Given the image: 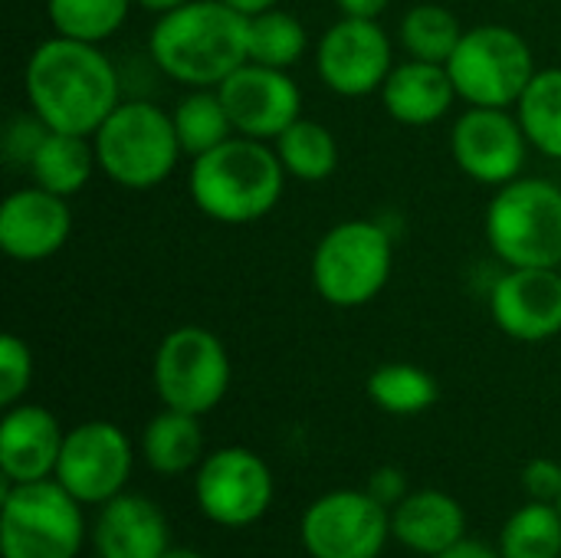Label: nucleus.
Returning <instances> with one entry per match:
<instances>
[{
	"label": "nucleus",
	"instance_id": "f257e3e1",
	"mask_svg": "<svg viewBox=\"0 0 561 558\" xmlns=\"http://www.w3.org/2000/svg\"><path fill=\"white\" fill-rule=\"evenodd\" d=\"M23 92L46 128L92 138L122 102V79L95 43L53 33L26 56Z\"/></svg>",
	"mask_w": 561,
	"mask_h": 558
},
{
	"label": "nucleus",
	"instance_id": "f03ea898",
	"mask_svg": "<svg viewBox=\"0 0 561 558\" xmlns=\"http://www.w3.org/2000/svg\"><path fill=\"white\" fill-rule=\"evenodd\" d=\"M148 56L184 89H217L247 62V16L224 0H187L154 20Z\"/></svg>",
	"mask_w": 561,
	"mask_h": 558
},
{
	"label": "nucleus",
	"instance_id": "7ed1b4c3",
	"mask_svg": "<svg viewBox=\"0 0 561 558\" xmlns=\"http://www.w3.org/2000/svg\"><path fill=\"white\" fill-rule=\"evenodd\" d=\"M286 168L270 141L233 135L191 158L187 191L194 207L227 227H247L273 214L286 191Z\"/></svg>",
	"mask_w": 561,
	"mask_h": 558
},
{
	"label": "nucleus",
	"instance_id": "20e7f679",
	"mask_svg": "<svg viewBox=\"0 0 561 558\" xmlns=\"http://www.w3.org/2000/svg\"><path fill=\"white\" fill-rule=\"evenodd\" d=\"M99 171L125 191L164 184L184 158L171 112L148 99H122L92 135Z\"/></svg>",
	"mask_w": 561,
	"mask_h": 558
},
{
	"label": "nucleus",
	"instance_id": "39448f33",
	"mask_svg": "<svg viewBox=\"0 0 561 558\" xmlns=\"http://www.w3.org/2000/svg\"><path fill=\"white\" fill-rule=\"evenodd\" d=\"M312 289L335 309L375 303L394 273V240L368 217L329 227L312 250Z\"/></svg>",
	"mask_w": 561,
	"mask_h": 558
},
{
	"label": "nucleus",
	"instance_id": "423d86ee",
	"mask_svg": "<svg viewBox=\"0 0 561 558\" xmlns=\"http://www.w3.org/2000/svg\"><path fill=\"white\" fill-rule=\"evenodd\" d=\"M486 247L503 266H561V187L516 178L486 204Z\"/></svg>",
	"mask_w": 561,
	"mask_h": 558
},
{
	"label": "nucleus",
	"instance_id": "0eeeda50",
	"mask_svg": "<svg viewBox=\"0 0 561 558\" xmlns=\"http://www.w3.org/2000/svg\"><path fill=\"white\" fill-rule=\"evenodd\" d=\"M457 99L480 109H516L533 82L536 56L529 39L506 23H480L463 30L454 56L447 59Z\"/></svg>",
	"mask_w": 561,
	"mask_h": 558
},
{
	"label": "nucleus",
	"instance_id": "6e6552de",
	"mask_svg": "<svg viewBox=\"0 0 561 558\" xmlns=\"http://www.w3.org/2000/svg\"><path fill=\"white\" fill-rule=\"evenodd\" d=\"M230 375L227 345L204 326H178L154 349L151 382L164 408L204 418L227 398Z\"/></svg>",
	"mask_w": 561,
	"mask_h": 558
},
{
	"label": "nucleus",
	"instance_id": "1a4fd4ad",
	"mask_svg": "<svg viewBox=\"0 0 561 558\" xmlns=\"http://www.w3.org/2000/svg\"><path fill=\"white\" fill-rule=\"evenodd\" d=\"M3 558H76L82 546L79 500L59 480L13 483L0 513Z\"/></svg>",
	"mask_w": 561,
	"mask_h": 558
},
{
	"label": "nucleus",
	"instance_id": "9d476101",
	"mask_svg": "<svg viewBox=\"0 0 561 558\" xmlns=\"http://www.w3.org/2000/svg\"><path fill=\"white\" fill-rule=\"evenodd\" d=\"M299 536L312 558H378L391 536V513L371 493L335 490L306 510Z\"/></svg>",
	"mask_w": 561,
	"mask_h": 558
},
{
	"label": "nucleus",
	"instance_id": "9b49d317",
	"mask_svg": "<svg viewBox=\"0 0 561 558\" xmlns=\"http://www.w3.org/2000/svg\"><path fill=\"white\" fill-rule=\"evenodd\" d=\"M394 69V46L378 20L339 16L316 46V72L329 92L365 99L381 92Z\"/></svg>",
	"mask_w": 561,
	"mask_h": 558
},
{
	"label": "nucleus",
	"instance_id": "f8f14e48",
	"mask_svg": "<svg viewBox=\"0 0 561 558\" xmlns=\"http://www.w3.org/2000/svg\"><path fill=\"white\" fill-rule=\"evenodd\" d=\"M529 138L519 125L516 109H480L467 105L450 128V155L457 168L486 187H503L523 178Z\"/></svg>",
	"mask_w": 561,
	"mask_h": 558
},
{
	"label": "nucleus",
	"instance_id": "ddd939ff",
	"mask_svg": "<svg viewBox=\"0 0 561 558\" xmlns=\"http://www.w3.org/2000/svg\"><path fill=\"white\" fill-rule=\"evenodd\" d=\"M197 506L201 513L227 529L253 526L273 503V474L247 447H224L197 467Z\"/></svg>",
	"mask_w": 561,
	"mask_h": 558
},
{
	"label": "nucleus",
	"instance_id": "4468645a",
	"mask_svg": "<svg viewBox=\"0 0 561 558\" xmlns=\"http://www.w3.org/2000/svg\"><path fill=\"white\" fill-rule=\"evenodd\" d=\"M131 477V444L122 428L108 421H85L62 441L56 480L79 503L115 500Z\"/></svg>",
	"mask_w": 561,
	"mask_h": 558
},
{
	"label": "nucleus",
	"instance_id": "2eb2a0df",
	"mask_svg": "<svg viewBox=\"0 0 561 558\" xmlns=\"http://www.w3.org/2000/svg\"><path fill=\"white\" fill-rule=\"evenodd\" d=\"M237 135L276 141L296 118H302V89L289 69L243 62L217 86Z\"/></svg>",
	"mask_w": 561,
	"mask_h": 558
},
{
	"label": "nucleus",
	"instance_id": "dca6fc26",
	"mask_svg": "<svg viewBox=\"0 0 561 558\" xmlns=\"http://www.w3.org/2000/svg\"><path fill=\"white\" fill-rule=\"evenodd\" d=\"M490 319L503 335L526 345L561 335L559 266H506L490 289Z\"/></svg>",
	"mask_w": 561,
	"mask_h": 558
},
{
	"label": "nucleus",
	"instance_id": "f3484780",
	"mask_svg": "<svg viewBox=\"0 0 561 558\" xmlns=\"http://www.w3.org/2000/svg\"><path fill=\"white\" fill-rule=\"evenodd\" d=\"M69 234V197H59L39 184L16 187L0 204V250L16 263H43L56 257Z\"/></svg>",
	"mask_w": 561,
	"mask_h": 558
},
{
	"label": "nucleus",
	"instance_id": "a211bd4d",
	"mask_svg": "<svg viewBox=\"0 0 561 558\" xmlns=\"http://www.w3.org/2000/svg\"><path fill=\"white\" fill-rule=\"evenodd\" d=\"M62 428L43 405H13L0 424V470L7 483H33L56 477L62 454Z\"/></svg>",
	"mask_w": 561,
	"mask_h": 558
},
{
	"label": "nucleus",
	"instance_id": "6ab92c4d",
	"mask_svg": "<svg viewBox=\"0 0 561 558\" xmlns=\"http://www.w3.org/2000/svg\"><path fill=\"white\" fill-rule=\"evenodd\" d=\"M381 105L385 112L408 128H427L447 118V112L457 102L454 79L444 62H424V59H404L394 62L391 76L381 86Z\"/></svg>",
	"mask_w": 561,
	"mask_h": 558
},
{
	"label": "nucleus",
	"instance_id": "aec40b11",
	"mask_svg": "<svg viewBox=\"0 0 561 558\" xmlns=\"http://www.w3.org/2000/svg\"><path fill=\"white\" fill-rule=\"evenodd\" d=\"M92 543L99 558H161L171 549L164 513L135 493H118L102 506Z\"/></svg>",
	"mask_w": 561,
	"mask_h": 558
},
{
	"label": "nucleus",
	"instance_id": "412c9836",
	"mask_svg": "<svg viewBox=\"0 0 561 558\" xmlns=\"http://www.w3.org/2000/svg\"><path fill=\"white\" fill-rule=\"evenodd\" d=\"M463 533H467L463 506L440 490L408 493L391 513V536L417 556H440L460 539H467Z\"/></svg>",
	"mask_w": 561,
	"mask_h": 558
},
{
	"label": "nucleus",
	"instance_id": "4be33fe9",
	"mask_svg": "<svg viewBox=\"0 0 561 558\" xmlns=\"http://www.w3.org/2000/svg\"><path fill=\"white\" fill-rule=\"evenodd\" d=\"M99 168L95 161V145L89 135H72V132H46L43 141L36 145L26 171L33 178V184L59 194V197H76L92 171Z\"/></svg>",
	"mask_w": 561,
	"mask_h": 558
},
{
	"label": "nucleus",
	"instance_id": "5701e85b",
	"mask_svg": "<svg viewBox=\"0 0 561 558\" xmlns=\"http://www.w3.org/2000/svg\"><path fill=\"white\" fill-rule=\"evenodd\" d=\"M141 454L154 474H184L204 460V431L201 418L187 411L164 408L154 414L141 434Z\"/></svg>",
	"mask_w": 561,
	"mask_h": 558
},
{
	"label": "nucleus",
	"instance_id": "b1692460",
	"mask_svg": "<svg viewBox=\"0 0 561 558\" xmlns=\"http://www.w3.org/2000/svg\"><path fill=\"white\" fill-rule=\"evenodd\" d=\"M286 174L302 184H322L339 171L342 151L339 138L329 125L312 118H296L276 141H273Z\"/></svg>",
	"mask_w": 561,
	"mask_h": 558
},
{
	"label": "nucleus",
	"instance_id": "393cba45",
	"mask_svg": "<svg viewBox=\"0 0 561 558\" xmlns=\"http://www.w3.org/2000/svg\"><path fill=\"white\" fill-rule=\"evenodd\" d=\"M309 53L306 23L283 10L270 7L256 16H247V59L273 69H293Z\"/></svg>",
	"mask_w": 561,
	"mask_h": 558
},
{
	"label": "nucleus",
	"instance_id": "a878e982",
	"mask_svg": "<svg viewBox=\"0 0 561 558\" xmlns=\"http://www.w3.org/2000/svg\"><path fill=\"white\" fill-rule=\"evenodd\" d=\"M171 118H174V132L187 158H197L237 135L230 112L217 89H187L174 102Z\"/></svg>",
	"mask_w": 561,
	"mask_h": 558
},
{
	"label": "nucleus",
	"instance_id": "bb28decb",
	"mask_svg": "<svg viewBox=\"0 0 561 558\" xmlns=\"http://www.w3.org/2000/svg\"><path fill=\"white\" fill-rule=\"evenodd\" d=\"M437 395L440 388L434 375L411 362H388L368 375V398L394 418L424 414L427 408L437 405Z\"/></svg>",
	"mask_w": 561,
	"mask_h": 558
},
{
	"label": "nucleus",
	"instance_id": "cd10ccee",
	"mask_svg": "<svg viewBox=\"0 0 561 558\" xmlns=\"http://www.w3.org/2000/svg\"><path fill=\"white\" fill-rule=\"evenodd\" d=\"M519 125L536 151L561 161V66L539 69L516 102Z\"/></svg>",
	"mask_w": 561,
	"mask_h": 558
},
{
	"label": "nucleus",
	"instance_id": "c85d7f7f",
	"mask_svg": "<svg viewBox=\"0 0 561 558\" xmlns=\"http://www.w3.org/2000/svg\"><path fill=\"white\" fill-rule=\"evenodd\" d=\"M460 36H463V26H460L457 13L434 0H424V3H414L411 10H404L401 26H398L401 49L411 59L444 62V66L454 56Z\"/></svg>",
	"mask_w": 561,
	"mask_h": 558
},
{
	"label": "nucleus",
	"instance_id": "c756f323",
	"mask_svg": "<svg viewBox=\"0 0 561 558\" xmlns=\"http://www.w3.org/2000/svg\"><path fill=\"white\" fill-rule=\"evenodd\" d=\"M131 7L135 0H46V16L53 33L99 46L125 26Z\"/></svg>",
	"mask_w": 561,
	"mask_h": 558
},
{
	"label": "nucleus",
	"instance_id": "7c9ffc66",
	"mask_svg": "<svg viewBox=\"0 0 561 558\" xmlns=\"http://www.w3.org/2000/svg\"><path fill=\"white\" fill-rule=\"evenodd\" d=\"M503 558H561V513L556 503L533 500L516 510L500 536Z\"/></svg>",
	"mask_w": 561,
	"mask_h": 558
},
{
	"label": "nucleus",
	"instance_id": "2f4dec72",
	"mask_svg": "<svg viewBox=\"0 0 561 558\" xmlns=\"http://www.w3.org/2000/svg\"><path fill=\"white\" fill-rule=\"evenodd\" d=\"M30 382H33V352L20 335L7 332L0 339V405L3 408L20 405L23 395L30 391Z\"/></svg>",
	"mask_w": 561,
	"mask_h": 558
},
{
	"label": "nucleus",
	"instance_id": "473e14b6",
	"mask_svg": "<svg viewBox=\"0 0 561 558\" xmlns=\"http://www.w3.org/2000/svg\"><path fill=\"white\" fill-rule=\"evenodd\" d=\"M49 128L30 112V115H16L10 125H7V135H3V151L10 155V161H20L23 168L30 164V158H33V151H36V145L43 141V135H46Z\"/></svg>",
	"mask_w": 561,
	"mask_h": 558
},
{
	"label": "nucleus",
	"instance_id": "72a5a7b5",
	"mask_svg": "<svg viewBox=\"0 0 561 558\" xmlns=\"http://www.w3.org/2000/svg\"><path fill=\"white\" fill-rule=\"evenodd\" d=\"M523 487L529 490L533 500L539 503H559L561 497V467L556 460H529L523 470Z\"/></svg>",
	"mask_w": 561,
	"mask_h": 558
},
{
	"label": "nucleus",
	"instance_id": "f704fd0d",
	"mask_svg": "<svg viewBox=\"0 0 561 558\" xmlns=\"http://www.w3.org/2000/svg\"><path fill=\"white\" fill-rule=\"evenodd\" d=\"M368 493H371L378 503H385V506L401 503V500L408 497L404 474H401V470H394V467H381V470H375V477H371V483H368Z\"/></svg>",
	"mask_w": 561,
	"mask_h": 558
},
{
	"label": "nucleus",
	"instance_id": "c9c22d12",
	"mask_svg": "<svg viewBox=\"0 0 561 558\" xmlns=\"http://www.w3.org/2000/svg\"><path fill=\"white\" fill-rule=\"evenodd\" d=\"M339 16H358V20H381V13L391 7V0H335Z\"/></svg>",
	"mask_w": 561,
	"mask_h": 558
},
{
	"label": "nucleus",
	"instance_id": "e433bc0d",
	"mask_svg": "<svg viewBox=\"0 0 561 558\" xmlns=\"http://www.w3.org/2000/svg\"><path fill=\"white\" fill-rule=\"evenodd\" d=\"M434 558H503L500 553H493L486 543H477V539H460L457 546H450L447 553Z\"/></svg>",
	"mask_w": 561,
	"mask_h": 558
},
{
	"label": "nucleus",
	"instance_id": "4c0bfd02",
	"mask_svg": "<svg viewBox=\"0 0 561 558\" xmlns=\"http://www.w3.org/2000/svg\"><path fill=\"white\" fill-rule=\"evenodd\" d=\"M227 7H233L237 13H243V16H256V13H263V10H270V7H279V0H224Z\"/></svg>",
	"mask_w": 561,
	"mask_h": 558
},
{
	"label": "nucleus",
	"instance_id": "58836bf2",
	"mask_svg": "<svg viewBox=\"0 0 561 558\" xmlns=\"http://www.w3.org/2000/svg\"><path fill=\"white\" fill-rule=\"evenodd\" d=\"M187 0H135V7H141V10H148V13H154V16H164V13H171V10H178V7H184Z\"/></svg>",
	"mask_w": 561,
	"mask_h": 558
},
{
	"label": "nucleus",
	"instance_id": "ea45409f",
	"mask_svg": "<svg viewBox=\"0 0 561 558\" xmlns=\"http://www.w3.org/2000/svg\"><path fill=\"white\" fill-rule=\"evenodd\" d=\"M161 558H204L201 553H194V549H168Z\"/></svg>",
	"mask_w": 561,
	"mask_h": 558
},
{
	"label": "nucleus",
	"instance_id": "a19ab883",
	"mask_svg": "<svg viewBox=\"0 0 561 558\" xmlns=\"http://www.w3.org/2000/svg\"><path fill=\"white\" fill-rule=\"evenodd\" d=\"M556 506H559V513H561V497H559V503H556Z\"/></svg>",
	"mask_w": 561,
	"mask_h": 558
},
{
	"label": "nucleus",
	"instance_id": "79ce46f5",
	"mask_svg": "<svg viewBox=\"0 0 561 558\" xmlns=\"http://www.w3.org/2000/svg\"><path fill=\"white\" fill-rule=\"evenodd\" d=\"M503 3H516V0H503Z\"/></svg>",
	"mask_w": 561,
	"mask_h": 558
}]
</instances>
